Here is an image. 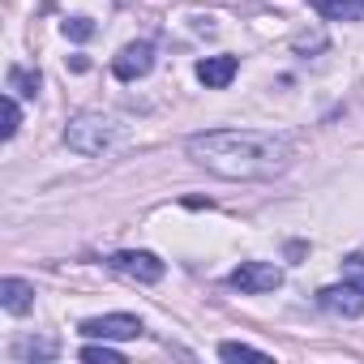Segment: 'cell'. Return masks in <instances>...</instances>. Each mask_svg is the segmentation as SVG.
<instances>
[{
	"instance_id": "6da1fadb",
	"label": "cell",
	"mask_w": 364,
	"mask_h": 364,
	"mask_svg": "<svg viewBox=\"0 0 364 364\" xmlns=\"http://www.w3.org/2000/svg\"><path fill=\"white\" fill-rule=\"evenodd\" d=\"M189 159L223 180H274L291 167V141L262 129H210L185 141Z\"/></svg>"
},
{
	"instance_id": "5b68a950",
	"label": "cell",
	"mask_w": 364,
	"mask_h": 364,
	"mask_svg": "<svg viewBox=\"0 0 364 364\" xmlns=\"http://www.w3.org/2000/svg\"><path fill=\"white\" fill-rule=\"evenodd\" d=\"M77 330H82L86 338H107V343H116V338H137V334H141V321H137L133 313H107V317H86Z\"/></svg>"
},
{
	"instance_id": "52a82bcc",
	"label": "cell",
	"mask_w": 364,
	"mask_h": 364,
	"mask_svg": "<svg viewBox=\"0 0 364 364\" xmlns=\"http://www.w3.org/2000/svg\"><path fill=\"white\" fill-rule=\"evenodd\" d=\"M154 69V48L141 39V43H129V48H120V56L112 60V73L120 77V82H137V77H146Z\"/></svg>"
},
{
	"instance_id": "4fadbf2b",
	"label": "cell",
	"mask_w": 364,
	"mask_h": 364,
	"mask_svg": "<svg viewBox=\"0 0 364 364\" xmlns=\"http://www.w3.org/2000/svg\"><path fill=\"white\" fill-rule=\"evenodd\" d=\"M82 360H103V364H120V351H112V347H107V338H95V343H86V347H82Z\"/></svg>"
},
{
	"instance_id": "277c9868",
	"label": "cell",
	"mask_w": 364,
	"mask_h": 364,
	"mask_svg": "<svg viewBox=\"0 0 364 364\" xmlns=\"http://www.w3.org/2000/svg\"><path fill=\"white\" fill-rule=\"evenodd\" d=\"M228 283H232L236 291H245V296H262V291H274V287L283 283V270L270 266V262H240V266L228 274Z\"/></svg>"
},
{
	"instance_id": "7c38bea8",
	"label": "cell",
	"mask_w": 364,
	"mask_h": 364,
	"mask_svg": "<svg viewBox=\"0 0 364 364\" xmlns=\"http://www.w3.org/2000/svg\"><path fill=\"white\" fill-rule=\"evenodd\" d=\"M60 347H56V338H18L14 343V355L18 360H52Z\"/></svg>"
},
{
	"instance_id": "ac0fdd59",
	"label": "cell",
	"mask_w": 364,
	"mask_h": 364,
	"mask_svg": "<svg viewBox=\"0 0 364 364\" xmlns=\"http://www.w3.org/2000/svg\"><path fill=\"white\" fill-rule=\"evenodd\" d=\"M360 5H364V0H360Z\"/></svg>"
},
{
	"instance_id": "8fae6325",
	"label": "cell",
	"mask_w": 364,
	"mask_h": 364,
	"mask_svg": "<svg viewBox=\"0 0 364 364\" xmlns=\"http://www.w3.org/2000/svg\"><path fill=\"white\" fill-rule=\"evenodd\" d=\"M5 86H9V95H26V99H35V95H39V73L26 69V65H14L9 77H5Z\"/></svg>"
},
{
	"instance_id": "3957f363",
	"label": "cell",
	"mask_w": 364,
	"mask_h": 364,
	"mask_svg": "<svg viewBox=\"0 0 364 364\" xmlns=\"http://www.w3.org/2000/svg\"><path fill=\"white\" fill-rule=\"evenodd\" d=\"M107 266H112L116 274L137 279V283H159V279L167 274V266H163L154 253H146V249H120V253L107 257Z\"/></svg>"
},
{
	"instance_id": "e0dca14e",
	"label": "cell",
	"mask_w": 364,
	"mask_h": 364,
	"mask_svg": "<svg viewBox=\"0 0 364 364\" xmlns=\"http://www.w3.org/2000/svg\"><path fill=\"white\" fill-rule=\"evenodd\" d=\"M65 35H69V39H90V35H95V22H90V18H69V22H65Z\"/></svg>"
},
{
	"instance_id": "9a60e30c",
	"label": "cell",
	"mask_w": 364,
	"mask_h": 364,
	"mask_svg": "<svg viewBox=\"0 0 364 364\" xmlns=\"http://www.w3.org/2000/svg\"><path fill=\"white\" fill-rule=\"evenodd\" d=\"M343 279H347V283H355V287L364 291V253L343 257Z\"/></svg>"
},
{
	"instance_id": "9c48e42d",
	"label": "cell",
	"mask_w": 364,
	"mask_h": 364,
	"mask_svg": "<svg viewBox=\"0 0 364 364\" xmlns=\"http://www.w3.org/2000/svg\"><path fill=\"white\" fill-rule=\"evenodd\" d=\"M0 304L9 313H31L35 309V283L26 279H0Z\"/></svg>"
},
{
	"instance_id": "5bb4252c",
	"label": "cell",
	"mask_w": 364,
	"mask_h": 364,
	"mask_svg": "<svg viewBox=\"0 0 364 364\" xmlns=\"http://www.w3.org/2000/svg\"><path fill=\"white\" fill-rule=\"evenodd\" d=\"M219 355L223 360H266V351L262 347H249V343H223Z\"/></svg>"
},
{
	"instance_id": "7a4b0ae2",
	"label": "cell",
	"mask_w": 364,
	"mask_h": 364,
	"mask_svg": "<svg viewBox=\"0 0 364 364\" xmlns=\"http://www.w3.org/2000/svg\"><path fill=\"white\" fill-rule=\"evenodd\" d=\"M65 141L77 154H107V150L120 146V124L112 116H103V112H82V116L69 120Z\"/></svg>"
},
{
	"instance_id": "30bf717a",
	"label": "cell",
	"mask_w": 364,
	"mask_h": 364,
	"mask_svg": "<svg viewBox=\"0 0 364 364\" xmlns=\"http://www.w3.org/2000/svg\"><path fill=\"white\" fill-rule=\"evenodd\" d=\"M309 5H313L326 22H360V14H364L360 0H309Z\"/></svg>"
},
{
	"instance_id": "2e32d148",
	"label": "cell",
	"mask_w": 364,
	"mask_h": 364,
	"mask_svg": "<svg viewBox=\"0 0 364 364\" xmlns=\"http://www.w3.org/2000/svg\"><path fill=\"white\" fill-rule=\"evenodd\" d=\"M18 129H22V107L14 95H5V137H14Z\"/></svg>"
},
{
	"instance_id": "ba28073f",
	"label": "cell",
	"mask_w": 364,
	"mask_h": 364,
	"mask_svg": "<svg viewBox=\"0 0 364 364\" xmlns=\"http://www.w3.org/2000/svg\"><path fill=\"white\" fill-rule=\"evenodd\" d=\"M236 69H240L236 56H206V60H198V82L206 90H223L236 77Z\"/></svg>"
},
{
	"instance_id": "8992f818",
	"label": "cell",
	"mask_w": 364,
	"mask_h": 364,
	"mask_svg": "<svg viewBox=\"0 0 364 364\" xmlns=\"http://www.w3.org/2000/svg\"><path fill=\"white\" fill-rule=\"evenodd\" d=\"M317 304L330 309V313H338V317H360V313H364V291L343 279V283L321 287V291H317Z\"/></svg>"
}]
</instances>
